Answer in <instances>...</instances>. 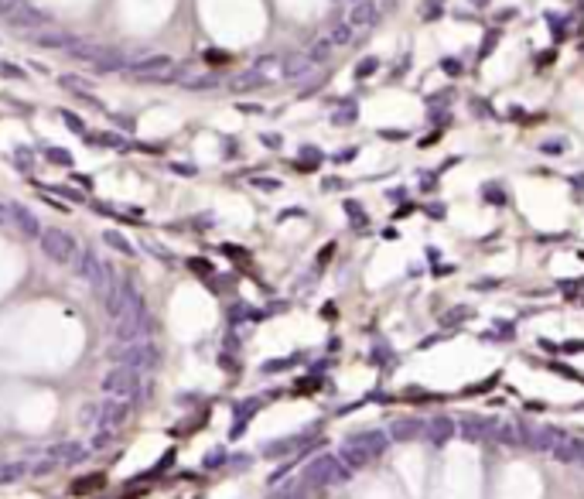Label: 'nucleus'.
<instances>
[{"label": "nucleus", "instance_id": "obj_1", "mask_svg": "<svg viewBox=\"0 0 584 499\" xmlns=\"http://www.w3.org/2000/svg\"><path fill=\"white\" fill-rule=\"evenodd\" d=\"M103 390H106V397H110V400L130 404V400L137 397V390H140V373H137V370H130L126 363H120V366H113L110 373L103 376Z\"/></svg>", "mask_w": 584, "mask_h": 499}, {"label": "nucleus", "instance_id": "obj_2", "mask_svg": "<svg viewBox=\"0 0 584 499\" xmlns=\"http://www.w3.org/2000/svg\"><path fill=\"white\" fill-rule=\"evenodd\" d=\"M38 243H42V253L51 260V263H58V267H65V263H72L76 260V240L65 233V229H42V236H38Z\"/></svg>", "mask_w": 584, "mask_h": 499}, {"label": "nucleus", "instance_id": "obj_3", "mask_svg": "<svg viewBox=\"0 0 584 499\" xmlns=\"http://www.w3.org/2000/svg\"><path fill=\"white\" fill-rule=\"evenodd\" d=\"M120 359H124L130 370H137V373H154L158 363H161V352H158L154 342L137 338V342H126L124 349H120Z\"/></svg>", "mask_w": 584, "mask_h": 499}, {"label": "nucleus", "instance_id": "obj_4", "mask_svg": "<svg viewBox=\"0 0 584 499\" xmlns=\"http://www.w3.org/2000/svg\"><path fill=\"white\" fill-rule=\"evenodd\" d=\"M76 274L83 277L85 284H92V288H99V291H106L110 284H113V270L92 253V250H83V253H76Z\"/></svg>", "mask_w": 584, "mask_h": 499}, {"label": "nucleus", "instance_id": "obj_5", "mask_svg": "<svg viewBox=\"0 0 584 499\" xmlns=\"http://www.w3.org/2000/svg\"><path fill=\"white\" fill-rule=\"evenodd\" d=\"M174 69V58L165 55V51H154V55H140V58H130V65H126V72L133 76V79H165L167 72Z\"/></svg>", "mask_w": 584, "mask_h": 499}, {"label": "nucleus", "instance_id": "obj_6", "mask_svg": "<svg viewBox=\"0 0 584 499\" xmlns=\"http://www.w3.org/2000/svg\"><path fill=\"white\" fill-rule=\"evenodd\" d=\"M7 24L17 31V35H31V31H42V28H48L51 24V17L44 14V10H38V7H31L28 0L7 17Z\"/></svg>", "mask_w": 584, "mask_h": 499}, {"label": "nucleus", "instance_id": "obj_7", "mask_svg": "<svg viewBox=\"0 0 584 499\" xmlns=\"http://www.w3.org/2000/svg\"><path fill=\"white\" fill-rule=\"evenodd\" d=\"M31 44H38V48H58V51H76L79 48V38L72 35V31H62V28H42V31H31V35H24Z\"/></svg>", "mask_w": 584, "mask_h": 499}, {"label": "nucleus", "instance_id": "obj_8", "mask_svg": "<svg viewBox=\"0 0 584 499\" xmlns=\"http://www.w3.org/2000/svg\"><path fill=\"white\" fill-rule=\"evenodd\" d=\"M376 17H379V3L376 0H352L349 3V14H345V24L352 28V31H366V28H373Z\"/></svg>", "mask_w": 584, "mask_h": 499}, {"label": "nucleus", "instance_id": "obj_9", "mask_svg": "<svg viewBox=\"0 0 584 499\" xmlns=\"http://www.w3.org/2000/svg\"><path fill=\"white\" fill-rule=\"evenodd\" d=\"M311 69H315V62L308 58V51H291V55H284L281 79H304V76H311Z\"/></svg>", "mask_w": 584, "mask_h": 499}, {"label": "nucleus", "instance_id": "obj_10", "mask_svg": "<svg viewBox=\"0 0 584 499\" xmlns=\"http://www.w3.org/2000/svg\"><path fill=\"white\" fill-rule=\"evenodd\" d=\"M7 215H10V222L17 226V233H24V236H42V226H38L35 212H31V208H24L21 202L7 206Z\"/></svg>", "mask_w": 584, "mask_h": 499}, {"label": "nucleus", "instance_id": "obj_11", "mask_svg": "<svg viewBox=\"0 0 584 499\" xmlns=\"http://www.w3.org/2000/svg\"><path fill=\"white\" fill-rule=\"evenodd\" d=\"M281 65H284V55H260L253 62V72H260L263 79H274V76H281Z\"/></svg>", "mask_w": 584, "mask_h": 499}, {"label": "nucleus", "instance_id": "obj_12", "mask_svg": "<svg viewBox=\"0 0 584 499\" xmlns=\"http://www.w3.org/2000/svg\"><path fill=\"white\" fill-rule=\"evenodd\" d=\"M263 83H267V79H263L260 72L247 69V72H240V76H236V79L229 83V89H233V92H253V89H260Z\"/></svg>", "mask_w": 584, "mask_h": 499}, {"label": "nucleus", "instance_id": "obj_13", "mask_svg": "<svg viewBox=\"0 0 584 499\" xmlns=\"http://www.w3.org/2000/svg\"><path fill=\"white\" fill-rule=\"evenodd\" d=\"M126 417V404H120V400H110V407L103 411V427H120Z\"/></svg>", "mask_w": 584, "mask_h": 499}, {"label": "nucleus", "instance_id": "obj_14", "mask_svg": "<svg viewBox=\"0 0 584 499\" xmlns=\"http://www.w3.org/2000/svg\"><path fill=\"white\" fill-rule=\"evenodd\" d=\"M332 51H335V44L328 42V35H325V38H318V42L308 48V58H311L315 65H322V62H328V55H332Z\"/></svg>", "mask_w": 584, "mask_h": 499}, {"label": "nucleus", "instance_id": "obj_15", "mask_svg": "<svg viewBox=\"0 0 584 499\" xmlns=\"http://www.w3.org/2000/svg\"><path fill=\"white\" fill-rule=\"evenodd\" d=\"M352 35H356V31H352V28H349L345 21H335V24H332V31H328V42H332L335 48H342V44H349V42H352Z\"/></svg>", "mask_w": 584, "mask_h": 499}, {"label": "nucleus", "instance_id": "obj_16", "mask_svg": "<svg viewBox=\"0 0 584 499\" xmlns=\"http://www.w3.org/2000/svg\"><path fill=\"white\" fill-rule=\"evenodd\" d=\"M181 85H185V89H212V85H219V76H212V72L192 76V79H181Z\"/></svg>", "mask_w": 584, "mask_h": 499}, {"label": "nucleus", "instance_id": "obj_17", "mask_svg": "<svg viewBox=\"0 0 584 499\" xmlns=\"http://www.w3.org/2000/svg\"><path fill=\"white\" fill-rule=\"evenodd\" d=\"M376 69H379V62H376V58H362V62L356 65V79H369Z\"/></svg>", "mask_w": 584, "mask_h": 499}, {"label": "nucleus", "instance_id": "obj_18", "mask_svg": "<svg viewBox=\"0 0 584 499\" xmlns=\"http://www.w3.org/2000/svg\"><path fill=\"white\" fill-rule=\"evenodd\" d=\"M103 240H106V243H110V247H113V250H120V253H126V256L133 253V247L126 243V240H124V236H120V233H106Z\"/></svg>", "mask_w": 584, "mask_h": 499}, {"label": "nucleus", "instance_id": "obj_19", "mask_svg": "<svg viewBox=\"0 0 584 499\" xmlns=\"http://www.w3.org/2000/svg\"><path fill=\"white\" fill-rule=\"evenodd\" d=\"M441 3H444V0H427V3H424V21H437V17H441Z\"/></svg>", "mask_w": 584, "mask_h": 499}, {"label": "nucleus", "instance_id": "obj_20", "mask_svg": "<svg viewBox=\"0 0 584 499\" xmlns=\"http://www.w3.org/2000/svg\"><path fill=\"white\" fill-rule=\"evenodd\" d=\"M21 3H24V0H0V21H7V17H10Z\"/></svg>", "mask_w": 584, "mask_h": 499}, {"label": "nucleus", "instance_id": "obj_21", "mask_svg": "<svg viewBox=\"0 0 584 499\" xmlns=\"http://www.w3.org/2000/svg\"><path fill=\"white\" fill-rule=\"evenodd\" d=\"M62 120H65V124L72 126L76 133H85V124H83V120H79V117H76V113H69V110H62Z\"/></svg>", "mask_w": 584, "mask_h": 499}, {"label": "nucleus", "instance_id": "obj_22", "mask_svg": "<svg viewBox=\"0 0 584 499\" xmlns=\"http://www.w3.org/2000/svg\"><path fill=\"white\" fill-rule=\"evenodd\" d=\"M99 486H103V475H96L89 482H76V493H89V489H99Z\"/></svg>", "mask_w": 584, "mask_h": 499}, {"label": "nucleus", "instance_id": "obj_23", "mask_svg": "<svg viewBox=\"0 0 584 499\" xmlns=\"http://www.w3.org/2000/svg\"><path fill=\"white\" fill-rule=\"evenodd\" d=\"M441 69H444L448 76H461V62H458V58H444V62H441Z\"/></svg>", "mask_w": 584, "mask_h": 499}, {"label": "nucleus", "instance_id": "obj_24", "mask_svg": "<svg viewBox=\"0 0 584 499\" xmlns=\"http://www.w3.org/2000/svg\"><path fill=\"white\" fill-rule=\"evenodd\" d=\"M0 72H3L7 79H24V72H21L17 65H7V62H0Z\"/></svg>", "mask_w": 584, "mask_h": 499}, {"label": "nucleus", "instance_id": "obj_25", "mask_svg": "<svg viewBox=\"0 0 584 499\" xmlns=\"http://www.w3.org/2000/svg\"><path fill=\"white\" fill-rule=\"evenodd\" d=\"M48 158H51V161H58V165H69V151H62V147H51V151H48Z\"/></svg>", "mask_w": 584, "mask_h": 499}, {"label": "nucleus", "instance_id": "obj_26", "mask_svg": "<svg viewBox=\"0 0 584 499\" xmlns=\"http://www.w3.org/2000/svg\"><path fill=\"white\" fill-rule=\"evenodd\" d=\"M547 21H550V31H553V35H564V21H560L557 14H547Z\"/></svg>", "mask_w": 584, "mask_h": 499}, {"label": "nucleus", "instance_id": "obj_27", "mask_svg": "<svg viewBox=\"0 0 584 499\" xmlns=\"http://www.w3.org/2000/svg\"><path fill=\"white\" fill-rule=\"evenodd\" d=\"M10 222V215H7V206H0V226H7Z\"/></svg>", "mask_w": 584, "mask_h": 499}, {"label": "nucleus", "instance_id": "obj_28", "mask_svg": "<svg viewBox=\"0 0 584 499\" xmlns=\"http://www.w3.org/2000/svg\"><path fill=\"white\" fill-rule=\"evenodd\" d=\"M472 3H478V7H485V3H489V0H472Z\"/></svg>", "mask_w": 584, "mask_h": 499}]
</instances>
